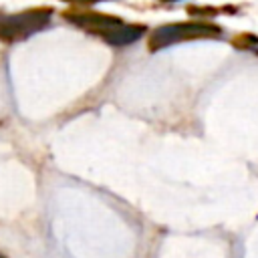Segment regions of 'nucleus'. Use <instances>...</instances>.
Listing matches in <instances>:
<instances>
[{
    "mask_svg": "<svg viewBox=\"0 0 258 258\" xmlns=\"http://www.w3.org/2000/svg\"><path fill=\"white\" fill-rule=\"evenodd\" d=\"M145 26L143 24H129V22H123L121 26L113 28L111 32H107L103 36L105 42L113 44V46H127V44H133L135 40H139L143 34H145Z\"/></svg>",
    "mask_w": 258,
    "mask_h": 258,
    "instance_id": "20e7f679",
    "label": "nucleus"
},
{
    "mask_svg": "<svg viewBox=\"0 0 258 258\" xmlns=\"http://www.w3.org/2000/svg\"><path fill=\"white\" fill-rule=\"evenodd\" d=\"M52 20V8L42 6V8H30L18 14L4 16L0 22V40L4 42H18L24 40L44 28L50 26Z\"/></svg>",
    "mask_w": 258,
    "mask_h": 258,
    "instance_id": "f03ea898",
    "label": "nucleus"
},
{
    "mask_svg": "<svg viewBox=\"0 0 258 258\" xmlns=\"http://www.w3.org/2000/svg\"><path fill=\"white\" fill-rule=\"evenodd\" d=\"M2 18H4V16H2V14H0V22H2Z\"/></svg>",
    "mask_w": 258,
    "mask_h": 258,
    "instance_id": "0eeeda50",
    "label": "nucleus"
},
{
    "mask_svg": "<svg viewBox=\"0 0 258 258\" xmlns=\"http://www.w3.org/2000/svg\"><path fill=\"white\" fill-rule=\"evenodd\" d=\"M0 258H4V256H2V254H0Z\"/></svg>",
    "mask_w": 258,
    "mask_h": 258,
    "instance_id": "6e6552de",
    "label": "nucleus"
},
{
    "mask_svg": "<svg viewBox=\"0 0 258 258\" xmlns=\"http://www.w3.org/2000/svg\"><path fill=\"white\" fill-rule=\"evenodd\" d=\"M62 2H71V4H83V6H89V4L103 2V0H62Z\"/></svg>",
    "mask_w": 258,
    "mask_h": 258,
    "instance_id": "423d86ee",
    "label": "nucleus"
},
{
    "mask_svg": "<svg viewBox=\"0 0 258 258\" xmlns=\"http://www.w3.org/2000/svg\"><path fill=\"white\" fill-rule=\"evenodd\" d=\"M62 16L71 24H75V26L91 32V34H97L101 38L107 32H111L113 28L123 24V20L117 16L103 14V12H91V10H67V12H62Z\"/></svg>",
    "mask_w": 258,
    "mask_h": 258,
    "instance_id": "7ed1b4c3",
    "label": "nucleus"
},
{
    "mask_svg": "<svg viewBox=\"0 0 258 258\" xmlns=\"http://www.w3.org/2000/svg\"><path fill=\"white\" fill-rule=\"evenodd\" d=\"M222 36V28L214 22L206 20H191V22H171L161 24L149 34V50H161L169 44L196 40V38H218Z\"/></svg>",
    "mask_w": 258,
    "mask_h": 258,
    "instance_id": "f257e3e1",
    "label": "nucleus"
},
{
    "mask_svg": "<svg viewBox=\"0 0 258 258\" xmlns=\"http://www.w3.org/2000/svg\"><path fill=\"white\" fill-rule=\"evenodd\" d=\"M232 44L236 48H240V50H248V48L258 46V36L256 34H250V32H242V34H238V36L232 38Z\"/></svg>",
    "mask_w": 258,
    "mask_h": 258,
    "instance_id": "39448f33",
    "label": "nucleus"
}]
</instances>
